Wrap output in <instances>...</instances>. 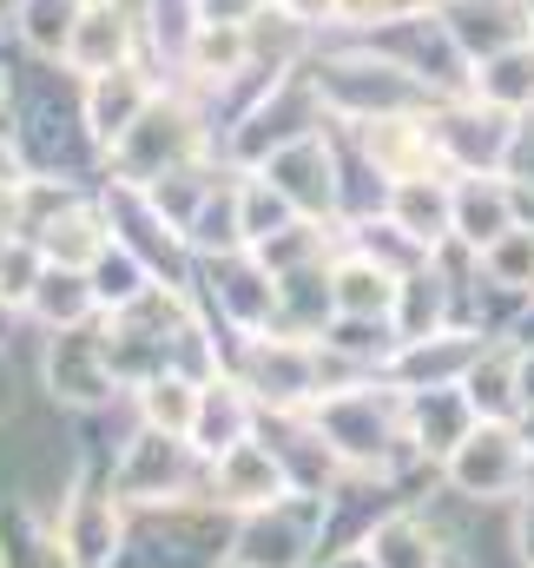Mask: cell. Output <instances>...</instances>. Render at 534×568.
I'll return each instance as SVG.
<instances>
[{
  "instance_id": "3957f363",
  "label": "cell",
  "mask_w": 534,
  "mask_h": 568,
  "mask_svg": "<svg viewBox=\"0 0 534 568\" xmlns=\"http://www.w3.org/2000/svg\"><path fill=\"white\" fill-rule=\"evenodd\" d=\"M133 106H145V80H133V67L100 73V87H93V133H106V140L126 133Z\"/></svg>"
},
{
  "instance_id": "277c9868",
  "label": "cell",
  "mask_w": 534,
  "mask_h": 568,
  "mask_svg": "<svg viewBox=\"0 0 534 568\" xmlns=\"http://www.w3.org/2000/svg\"><path fill=\"white\" fill-rule=\"evenodd\" d=\"M120 53H126V20H120L113 7H93L86 27L73 33V60H80L86 73H113Z\"/></svg>"
},
{
  "instance_id": "5b68a950",
  "label": "cell",
  "mask_w": 534,
  "mask_h": 568,
  "mask_svg": "<svg viewBox=\"0 0 534 568\" xmlns=\"http://www.w3.org/2000/svg\"><path fill=\"white\" fill-rule=\"evenodd\" d=\"M455 225H462L469 245H495V239L515 232V225H509V199H502V192H482V185L455 192Z\"/></svg>"
},
{
  "instance_id": "9c48e42d",
  "label": "cell",
  "mask_w": 534,
  "mask_h": 568,
  "mask_svg": "<svg viewBox=\"0 0 534 568\" xmlns=\"http://www.w3.org/2000/svg\"><path fill=\"white\" fill-rule=\"evenodd\" d=\"M489 272H495L502 284L534 278V232H509V239H495V245H489Z\"/></svg>"
},
{
  "instance_id": "8992f818",
  "label": "cell",
  "mask_w": 534,
  "mask_h": 568,
  "mask_svg": "<svg viewBox=\"0 0 534 568\" xmlns=\"http://www.w3.org/2000/svg\"><path fill=\"white\" fill-rule=\"evenodd\" d=\"M370 562L377 568H435V542L415 523H383L377 542H370Z\"/></svg>"
},
{
  "instance_id": "7a4b0ae2",
  "label": "cell",
  "mask_w": 534,
  "mask_h": 568,
  "mask_svg": "<svg viewBox=\"0 0 534 568\" xmlns=\"http://www.w3.org/2000/svg\"><path fill=\"white\" fill-rule=\"evenodd\" d=\"M212 483L225 489V503H258V509H277V463H270L265 449H251V443L225 449Z\"/></svg>"
},
{
  "instance_id": "52a82bcc",
  "label": "cell",
  "mask_w": 534,
  "mask_h": 568,
  "mask_svg": "<svg viewBox=\"0 0 534 568\" xmlns=\"http://www.w3.org/2000/svg\"><path fill=\"white\" fill-rule=\"evenodd\" d=\"M198 397L205 390H192L185 377H158V384H145V417L152 424H172V429H192L198 424Z\"/></svg>"
},
{
  "instance_id": "ba28073f",
  "label": "cell",
  "mask_w": 534,
  "mask_h": 568,
  "mask_svg": "<svg viewBox=\"0 0 534 568\" xmlns=\"http://www.w3.org/2000/svg\"><path fill=\"white\" fill-rule=\"evenodd\" d=\"M397 297V284H390V272H370V265H350L343 278H337V304L343 311H383Z\"/></svg>"
},
{
  "instance_id": "6da1fadb",
  "label": "cell",
  "mask_w": 534,
  "mask_h": 568,
  "mask_svg": "<svg viewBox=\"0 0 534 568\" xmlns=\"http://www.w3.org/2000/svg\"><path fill=\"white\" fill-rule=\"evenodd\" d=\"M522 443L509 436V429H469L462 443H455V456H449V476L469 489V496H502V489H515L522 483Z\"/></svg>"
}]
</instances>
